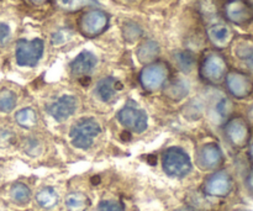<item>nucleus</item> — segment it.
<instances>
[{"instance_id":"nucleus-1","label":"nucleus","mask_w":253,"mask_h":211,"mask_svg":"<svg viewBox=\"0 0 253 211\" xmlns=\"http://www.w3.org/2000/svg\"><path fill=\"white\" fill-rule=\"evenodd\" d=\"M162 167L172 178H184L192 170V160L182 147H169L162 155Z\"/></svg>"},{"instance_id":"nucleus-2","label":"nucleus","mask_w":253,"mask_h":211,"mask_svg":"<svg viewBox=\"0 0 253 211\" xmlns=\"http://www.w3.org/2000/svg\"><path fill=\"white\" fill-rule=\"evenodd\" d=\"M227 73H229L227 62L221 53L210 51L203 57L199 74L200 78L204 82L212 84V85H217L225 81Z\"/></svg>"},{"instance_id":"nucleus-3","label":"nucleus","mask_w":253,"mask_h":211,"mask_svg":"<svg viewBox=\"0 0 253 211\" xmlns=\"http://www.w3.org/2000/svg\"><path fill=\"white\" fill-rule=\"evenodd\" d=\"M101 127L93 118H82L72 126L69 131L72 145L79 150H88L93 146L94 140L100 135Z\"/></svg>"},{"instance_id":"nucleus-4","label":"nucleus","mask_w":253,"mask_h":211,"mask_svg":"<svg viewBox=\"0 0 253 211\" xmlns=\"http://www.w3.org/2000/svg\"><path fill=\"white\" fill-rule=\"evenodd\" d=\"M169 66L162 61H156L143 67L138 81L146 91H157L165 88L169 81Z\"/></svg>"},{"instance_id":"nucleus-5","label":"nucleus","mask_w":253,"mask_h":211,"mask_svg":"<svg viewBox=\"0 0 253 211\" xmlns=\"http://www.w3.org/2000/svg\"><path fill=\"white\" fill-rule=\"evenodd\" d=\"M224 136L234 148L241 150L251 141V127L242 116H232L225 121Z\"/></svg>"},{"instance_id":"nucleus-6","label":"nucleus","mask_w":253,"mask_h":211,"mask_svg":"<svg viewBox=\"0 0 253 211\" xmlns=\"http://www.w3.org/2000/svg\"><path fill=\"white\" fill-rule=\"evenodd\" d=\"M109 15L100 9L84 11L78 19V30L83 36L93 39L103 34L109 26Z\"/></svg>"},{"instance_id":"nucleus-7","label":"nucleus","mask_w":253,"mask_h":211,"mask_svg":"<svg viewBox=\"0 0 253 211\" xmlns=\"http://www.w3.org/2000/svg\"><path fill=\"white\" fill-rule=\"evenodd\" d=\"M43 51L44 43L41 39L19 40L15 47L16 63L21 67H35L43 56Z\"/></svg>"},{"instance_id":"nucleus-8","label":"nucleus","mask_w":253,"mask_h":211,"mask_svg":"<svg viewBox=\"0 0 253 211\" xmlns=\"http://www.w3.org/2000/svg\"><path fill=\"white\" fill-rule=\"evenodd\" d=\"M227 93L235 99H246L253 93V79L250 74L241 71H231L225 77Z\"/></svg>"},{"instance_id":"nucleus-9","label":"nucleus","mask_w":253,"mask_h":211,"mask_svg":"<svg viewBox=\"0 0 253 211\" xmlns=\"http://www.w3.org/2000/svg\"><path fill=\"white\" fill-rule=\"evenodd\" d=\"M118 121L128 131L135 133L145 132L148 126L146 111L133 105H125L118 113Z\"/></svg>"},{"instance_id":"nucleus-10","label":"nucleus","mask_w":253,"mask_h":211,"mask_svg":"<svg viewBox=\"0 0 253 211\" xmlns=\"http://www.w3.org/2000/svg\"><path fill=\"white\" fill-rule=\"evenodd\" d=\"M195 163L202 170H216L224 163L221 147L215 142H208L197 151Z\"/></svg>"},{"instance_id":"nucleus-11","label":"nucleus","mask_w":253,"mask_h":211,"mask_svg":"<svg viewBox=\"0 0 253 211\" xmlns=\"http://www.w3.org/2000/svg\"><path fill=\"white\" fill-rule=\"evenodd\" d=\"M234 182L226 170H216L205 179L203 190L207 195L214 198H225L232 192Z\"/></svg>"},{"instance_id":"nucleus-12","label":"nucleus","mask_w":253,"mask_h":211,"mask_svg":"<svg viewBox=\"0 0 253 211\" xmlns=\"http://www.w3.org/2000/svg\"><path fill=\"white\" fill-rule=\"evenodd\" d=\"M225 16L235 25H247L253 20V6L245 0H230L225 5Z\"/></svg>"},{"instance_id":"nucleus-13","label":"nucleus","mask_w":253,"mask_h":211,"mask_svg":"<svg viewBox=\"0 0 253 211\" xmlns=\"http://www.w3.org/2000/svg\"><path fill=\"white\" fill-rule=\"evenodd\" d=\"M77 108H78V101H77L76 96L63 95L48 104L47 111L54 120L62 123L71 118L77 111Z\"/></svg>"},{"instance_id":"nucleus-14","label":"nucleus","mask_w":253,"mask_h":211,"mask_svg":"<svg viewBox=\"0 0 253 211\" xmlns=\"http://www.w3.org/2000/svg\"><path fill=\"white\" fill-rule=\"evenodd\" d=\"M96 64H98V58L95 54L90 51H83L71 62L69 69L73 76L83 77L93 73L94 69L96 68Z\"/></svg>"},{"instance_id":"nucleus-15","label":"nucleus","mask_w":253,"mask_h":211,"mask_svg":"<svg viewBox=\"0 0 253 211\" xmlns=\"http://www.w3.org/2000/svg\"><path fill=\"white\" fill-rule=\"evenodd\" d=\"M208 37L216 48L221 49L231 43L234 34L229 25L224 22H215L208 27Z\"/></svg>"},{"instance_id":"nucleus-16","label":"nucleus","mask_w":253,"mask_h":211,"mask_svg":"<svg viewBox=\"0 0 253 211\" xmlns=\"http://www.w3.org/2000/svg\"><path fill=\"white\" fill-rule=\"evenodd\" d=\"M120 84L114 77H105L101 78L95 85L96 98L104 103H113L115 98L118 96L119 90H120Z\"/></svg>"},{"instance_id":"nucleus-17","label":"nucleus","mask_w":253,"mask_h":211,"mask_svg":"<svg viewBox=\"0 0 253 211\" xmlns=\"http://www.w3.org/2000/svg\"><path fill=\"white\" fill-rule=\"evenodd\" d=\"M158 54H160V46L153 40H146L137 47L136 56L138 61L143 64H150L156 62Z\"/></svg>"},{"instance_id":"nucleus-18","label":"nucleus","mask_w":253,"mask_h":211,"mask_svg":"<svg viewBox=\"0 0 253 211\" xmlns=\"http://www.w3.org/2000/svg\"><path fill=\"white\" fill-rule=\"evenodd\" d=\"M36 199V203L42 208V209H53L59 202V197H58V193L51 187H44L42 188L41 190H39L35 197Z\"/></svg>"},{"instance_id":"nucleus-19","label":"nucleus","mask_w":253,"mask_h":211,"mask_svg":"<svg viewBox=\"0 0 253 211\" xmlns=\"http://www.w3.org/2000/svg\"><path fill=\"white\" fill-rule=\"evenodd\" d=\"M64 205L68 211H86L90 207V200L83 193L73 192L67 195Z\"/></svg>"},{"instance_id":"nucleus-20","label":"nucleus","mask_w":253,"mask_h":211,"mask_svg":"<svg viewBox=\"0 0 253 211\" xmlns=\"http://www.w3.org/2000/svg\"><path fill=\"white\" fill-rule=\"evenodd\" d=\"M15 121L22 128H34L37 125L39 116L35 109L24 108L15 114Z\"/></svg>"},{"instance_id":"nucleus-21","label":"nucleus","mask_w":253,"mask_h":211,"mask_svg":"<svg viewBox=\"0 0 253 211\" xmlns=\"http://www.w3.org/2000/svg\"><path fill=\"white\" fill-rule=\"evenodd\" d=\"M165 89V95L175 101L184 99L188 95V93H189V85H188L187 82L182 81V79L173 82L169 85L166 86Z\"/></svg>"},{"instance_id":"nucleus-22","label":"nucleus","mask_w":253,"mask_h":211,"mask_svg":"<svg viewBox=\"0 0 253 211\" xmlns=\"http://www.w3.org/2000/svg\"><path fill=\"white\" fill-rule=\"evenodd\" d=\"M174 63L178 67L179 71H182L183 73H190L193 71L195 66V56L193 52L190 51H178L175 52L174 56Z\"/></svg>"},{"instance_id":"nucleus-23","label":"nucleus","mask_w":253,"mask_h":211,"mask_svg":"<svg viewBox=\"0 0 253 211\" xmlns=\"http://www.w3.org/2000/svg\"><path fill=\"white\" fill-rule=\"evenodd\" d=\"M237 58L253 72V43L251 42H240L235 48Z\"/></svg>"},{"instance_id":"nucleus-24","label":"nucleus","mask_w":253,"mask_h":211,"mask_svg":"<svg viewBox=\"0 0 253 211\" xmlns=\"http://www.w3.org/2000/svg\"><path fill=\"white\" fill-rule=\"evenodd\" d=\"M10 197L15 204L25 205L31 199V190L24 183H16L11 187L10 190Z\"/></svg>"},{"instance_id":"nucleus-25","label":"nucleus","mask_w":253,"mask_h":211,"mask_svg":"<svg viewBox=\"0 0 253 211\" xmlns=\"http://www.w3.org/2000/svg\"><path fill=\"white\" fill-rule=\"evenodd\" d=\"M17 104V95L15 91L10 89L0 90V113H11Z\"/></svg>"},{"instance_id":"nucleus-26","label":"nucleus","mask_w":253,"mask_h":211,"mask_svg":"<svg viewBox=\"0 0 253 211\" xmlns=\"http://www.w3.org/2000/svg\"><path fill=\"white\" fill-rule=\"evenodd\" d=\"M123 35L127 42H135L142 36V29L136 22H125L123 26Z\"/></svg>"},{"instance_id":"nucleus-27","label":"nucleus","mask_w":253,"mask_h":211,"mask_svg":"<svg viewBox=\"0 0 253 211\" xmlns=\"http://www.w3.org/2000/svg\"><path fill=\"white\" fill-rule=\"evenodd\" d=\"M232 104L227 98H220L214 106V113L219 120L226 121L231 114Z\"/></svg>"},{"instance_id":"nucleus-28","label":"nucleus","mask_w":253,"mask_h":211,"mask_svg":"<svg viewBox=\"0 0 253 211\" xmlns=\"http://www.w3.org/2000/svg\"><path fill=\"white\" fill-rule=\"evenodd\" d=\"M59 6L67 11H74L86 5L95 4V0H58Z\"/></svg>"},{"instance_id":"nucleus-29","label":"nucleus","mask_w":253,"mask_h":211,"mask_svg":"<svg viewBox=\"0 0 253 211\" xmlns=\"http://www.w3.org/2000/svg\"><path fill=\"white\" fill-rule=\"evenodd\" d=\"M124 208L116 200H104L99 204L98 211H123Z\"/></svg>"},{"instance_id":"nucleus-30","label":"nucleus","mask_w":253,"mask_h":211,"mask_svg":"<svg viewBox=\"0 0 253 211\" xmlns=\"http://www.w3.org/2000/svg\"><path fill=\"white\" fill-rule=\"evenodd\" d=\"M15 133L10 130H5V128H1L0 130V147L5 148L7 146L11 145L14 142Z\"/></svg>"},{"instance_id":"nucleus-31","label":"nucleus","mask_w":253,"mask_h":211,"mask_svg":"<svg viewBox=\"0 0 253 211\" xmlns=\"http://www.w3.org/2000/svg\"><path fill=\"white\" fill-rule=\"evenodd\" d=\"M10 39V27L4 22H0V44H4Z\"/></svg>"},{"instance_id":"nucleus-32","label":"nucleus","mask_w":253,"mask_h":211,"mask_svg":"<svg viewBox=\"0 0 253 211\" xmlns=\"http://www.w3.org/2000/svg\"><path fill=\"white\" fill-rule=\"evenodd\" d=\"M39 142L35 140H29L25 143V151L27 155L30 156H36L37 155V148H39Z\"/></svg>"},{"instance_id":"nucleus-33","label":"nucleus","mask_w":253,"mask_h":211,"mask_svg":"<svg viewBox=\"0 0 253 211\" xmlns=\"http://www.w3.org/2000/svg\"><path fill=\"white\" fill-rule=\"evenodd\" d=\"M66 41V35L63 31H58L56 34H53L52 36V43L53 44H61Z\"/></svg>"},{"instance_id":"nucleus-34","label":"nucleus","mask_w":253,"mask_h":211,"mask_svg":"<svg viewBox=\"0 0 253 211\" xmlns=\"http://www.w3.org/2000/svg\"><path fill=\"white\" fill-rule=\"evenodd\" d=\"M246 188L250 194L253 195V169L249 173V175L246 178Z\"/></svg>"},{"instance_id":"nucleus-35","label":"nucleus","mask_w":253,"mask_h":211,"mask_svg":"<svg viewBox=\"0 0 253 211\" xmlns=\"http://www.w3.org/2000/svg\"><path fill=\"white\" fill-rule=\"evenodd\" d=\"M250 147H249V157H250V161L253 163V138L251 141H250Z\"/></svg>"},{"instance_id":"nucleus-36","label":"nucleus","mask_w":253,"mask_h":211,"mask_svg":"<svg viewBox=\"0 0 253 211\" xmlns=\"http://www.w3.org/2000/svg\"><path fill=\"white\" fill-rule=\"evenodd\" d=\"M30 1L35 5H42V4H44L46 1H48V0H30Z\"/></svg>"},{"instance_id":"nucleus-37","label":"nucleus","mask_w":253,"mask_h":211,"mask_svg":"<svg viewBox=\"0 0 253 211\" xmlns=\"http://www.w3.org/2000/svg\"><path fill=\"white\" fill-rule=\"evenodd\" d=\"M175 211H194V209H193V208H190V207H182V208H179V209H177Z\"/></svg>"},{"instance_id":"nucleus-38","label":"nucleus","mask_w":253,"mask_h":211,"mask_svg":"<svg viewBox=\"0 0 253 211\" xmlns=\"http://www.w3.org/2000/svg\"><path fill=\"white\" fill-rule=\"evenodd\" d=\"M239 211H250V210H239Z\"/></svg>"},{"instance_id":"nucleus-39","label":"nucleus","mask_w":253,"mask_h":211,"mask_svg":"<svg viewBox=\"0 0 253 211\" xmlns=\"http://www.w3.org/2000/svg\"><path fill=\"white\" fill-rule=\"evenodd\" d=\"M252 6H253V0H252Z\"/></svg>"}]
</instances>
